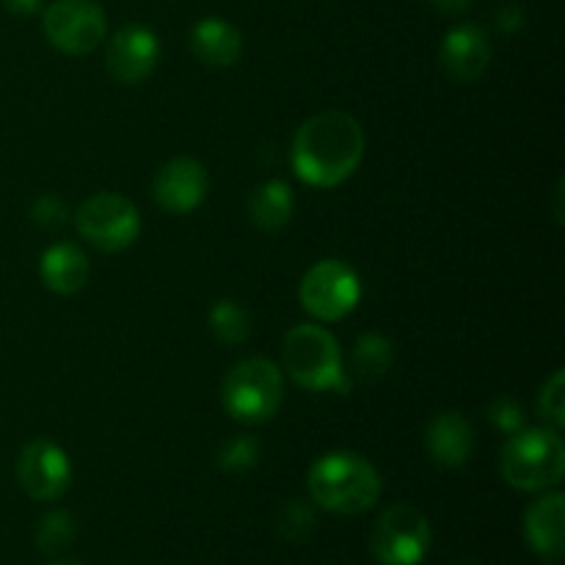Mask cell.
<instances>
[{
	"label": "cell",
	"instance_id": "8fae6325",
	"mask_svg": "<svg viewBox=\"0 0 565 565\" xmlns=\"http://www.w3.org/2000/svg\"><path fill=\"white\" fill-rule=\"evenodd\" d=\"M160 61L158 33L147 25H125L114 33L105 50V66L125 86L147 81Z\"/></svg>",
	"mask_w": 565,
	"mask_h": 565
},
{
	"label": "cell",
	"instance_id": "3957f363",
	"mask_svg": "<svg viewBox=\"0 0 565 565\" xmlns=\"http://www.w3.org/2000/svg\"><path fill=\"white\" fill-rule=\"evenodd\" d=\"M502 478L519 491H546L563 480L565 445L555 428H522L511 434L500 456Z\"/></svg>",
	"mask_w": 565,
	"mask_h": 565
},
{
	"label": "cell",
	"instance_id": "5b68a950",
	"mask_svg": "<svg viewBox=\"0 0 565 565\" xmlns=\"http://www.w3.org/2000/svg\"><path fill=\"white\" fill-rule=\"evenodd\" d=\"M221 397L230 417H235L237 423H268L279 412L281 397H285L281 370L270 359H246L226 373Z\"/></svg>",
	"mask_w": 565,
	"mask_h": 565
},
{
	"label": "cell",
	"instance_id": "30bf717a",
	"mask_svg": "<svg viewBox=\"0 0 565 565\" xmlns=\"http://www.w3.org/2000/svg\"><path fill=\"white\" fill-rule=\"evenodd\" d=\"M17 478L22 491L36 502H53L66 494L72 483V463L64 447L50 439H36L20 452Z\"/></svg>",
	"mask_w": 565,
	"mask_h": 565
},
{
	"label": "cell",
	"instance_id": "d6986e66",
	"mask_svg": "<svg viewBox=\"0 0 565 565\" xmlns=\"http://www.w3.org/2000/svg\"><path fill=\"white\" fill-rule=\"evenodd\" d=\"M392 356H395L392 340H386L384 334L359 337L356 348H353V375L362 381L381 379L392 367Z\"/></svg>",
	"mask_w": 565,
	"mask_h": 565
},
{
	"label": "cell",
	"instance_id": "7c38bea8",
	"mask_svg": "<svg viewBox=\"0 0 565 565\" xmlns=\"http://www.w3.org/2000/svg\"><path fill=\"white\" fill-rule=\"evenodd\" d=\"M207 188V169L196 158L180 154V158H171L169 163L158 169L152 182V196L158 207L166 210V213L185 215L204 202Z\"/></svg>",
	"mask_w": 565,
	"mask_h": 565
},
{
	"label": "cell",
	"instance_id": "83f0119b",
	"mask_svg": "<svg viewBox=\"0 0 565 565\" xmlns=\"http://www.w3.org/2000/svg\"><path fill=\"white\" fill-rule=\"evenodd\" d=\"M3 9L14 17H31L42 9V0H3Z\"/></svg>",
	"mask_w": 565,
	"mask_h": 565
},
{
	"label": "cell",
	"instance_id": "7402d4cb",
	"mask_svg": "<svg viewBox=\"0 0 565 565\" xmlns=\"http://www.w3.org/2000/svg\"><path fill=\"white\" fill-rule=\"evenodd\" d=\"M259 452H263V445H259L254 436H232L215 452V463H218L224 472H248L259 463Z\"/></svg>",
	"mask_w": 565,
	"mask_h": 565
},
{
	"label": "cell",
	"instance_id": "7a4b0ae2",
	"mask_svg": "<svg viewBox=\"0 0 565 565\" xmlns=\"http://www.w3.org/2000/svg\"><path fill=\"white\" fill-rule=\"evenodd\" d=\"M309 494L323 511L356 516L379 502L381 478L367 458L337 450L315 461L309 472Z\"/></svg>",
	"mask_w": 565,
	"mask_h": 565
},
{
	"label": "cell",
	"instance_id": "9c48e42d",
	"mask_svg": "<svg viewBox=\"0 0 565 565\" xmlns=\"http://www.w3.org/2000/svg\"><path fill=\"white\" fill-rule=\"evenodd\" d=\"M44 36L66 55H88L105 42L108 17L97 0H55L44 9Z\"/></svg>",
	"mask_w": 565,
	"mask_h": 565
},
{
	"label": "cell",
	"instance_id": "f1b7e54d",
	"mask_svg": "<svg viewBox=\"0 0 565 565\" xmlns=\"http://www.w3.org/2000/svg\"><path fill=\"white\" fill-rule=\"evenodd\" d=\"M425 3L441 14H463V11H469L472 0H425Z\"/></svg>",
	"mask_w": 565,
	"mask_h": 565
},
{
	"label": "cell",
	"instance_id": "e0dca14e",
	"mask_svg": "<svg viewBox=\"0 0 565 565\" xmlns=\"http://www.w3.org/2000/svg\"><path fill=\"white\" fill-rule=\"evenodd\" d=\"M39 276H42L44 287L58 296H72V292L83 290L88 281V259L72 243H55L42 254L39 263Z\"/></svg>",
	"mask_w": 565,
	"mask_h": 565
},
{
	"label": "cell",
	"instance_id": "484cf974",
	"mask_svg": "<svg viewBox=\"0 0 565 565\" xmlns=\"http://www.w3.org/2000/svg\"><path fill=\"white\" fill-rule=\"evenodd\" d=\"M66 215H70V210H66V204L55 196L36 199L31 210V218L36 221L42 230H50V232L61 230V226L66 224Z\"/></svg>",
	"mask_w": 565,
	"mask_h": 565
},
{
	"label": "cell",
	"instance_id": "ba28073f",
	"mask_svg": "<svg viewBox=\"0 0 565 565\" xmlns=\"http://www.w3.org/2000/svg\"><path fill=\"white\" fill-rule=\"evenodd\" d=\"M298 298L312 318L334 323L356 309L359 298H362V285H359L356 270L342 259H320L303 276Z\"/></svg>",
	"mask_w": 565,
	"mask_h": 565
},
{
	"label": "cell",
	"instance_id": "52a82bcc",
	"mask_svg": "<svg viewBox=\"0 0 565 565\" xmlns=\"http://www.w3.org/2000/svg\"><path fill=\"white\" fill-rule=\"evenodd\" d=\"M81 235L99 252H125L141 235L138 207L121 193H94L75 215Z\"/></svg>",
	"mask_w": 565,
	"mask_h": 565
},
{
	"label": "cell",
	"instance_id": "5bb4252c",
	"mask_svg": "<svg viewBox=\"0 0 565 565\" xmlns=\"http://www.w3.org/2000/svg\"><path fill=\"white\" fill-rule=\"evenodd\" d=\"M425 450L439 467H463L475 452V430L469 419L458 412H445L430 419L425 430Z\"/></svg>",
	"mask_w": 565,
	"mask_h": 565
},
{
	"label": "cell",
	"instance_id": "4fadbf2b",
	"mask_svg": "<svg viewBox=\"0 0 565 565\" xmlns=\"http://www.w3.org/2000/svg\"><path fill=\"white\" fill-rule=\"evenodd\" d=\"M491 39L475 22L456 25L441 42V66L456 83H472L489 70Z\"/></svg>",
	"mask_w": 565,
	"mask_h": 565
},
{
	"label": "cell",
	"instance_id": "2e32d148",
	"mask_svg": "<svg viewBox=\"0 0 565 565\" xmlns=\"http://www.w3.org/2000/svg\"><path fill=\"white\" fill-rule=\"evenodd\" d=\"M191 53L196 61L213 70H226L235 66L243 53V36L232 22L221 17H204L191 31Z\"/></svg>",
	"mask_w": 565,
	"mask_h": 565
},
{
	"label": "cell",
	"instance_id": "8992f818",
	"mask_svg": "<svg viewBox=\"0 0 565 565\" xmlns=\"http://www.w3.org/2000/svg\"><path fill=\"white\" fill-rule=\"evenodd\" d=\"M370 552L381 565H419L430 550V524L412 505H392L370 530Z\"/></svg>",
	"mask_w": 565,
	"mask_h": 565
},
{
	"label": "cell",
	"instance_id": "603a6c76",
	"mask_svg": "<svg viewBox=\"0 0 565 565\" xmlns=\"http://www.w3.org/2000/svg\"><path fill=\"white\" fill-rule=\"evenodd\" d=\"M315 524H318V519H315V511L307 505V502L292 500L276 513V533H279L285 541H290V544H301V541H307L309 535L315 533Z\"/></svg>",
	"mask_w": 565,
	"mask_h": 565
},
{
	"label": "cell",
	"instance_id": "277c9868",
	"mask_svg": "<svg viewBox=\"0 0 565 565\" xmlns=\"http://www.w3.org/2000/svg\"><path fill=\"white\" fill-rule=\"evenodd\" d=\"M281 364L298 386L309 392H340L351 390V381L342 370V353L334 337L315 323H301L285 337Z\"/></svg>",
	"mask_w": 565,
	"mask_h": 565
},
{
	"label": "cell",
	"instance_id": "4316f807",
	"mask_svg": "<svg viewBox=\"0 0 565 565\" xmlns=\"http://www.w3.org/2000/svg\"><path fill=\"white\" fill-rule=\"evenodd\" d=\"M494 20H497V28H500V31L516 33V31H522L524 22H527V14H524V9L519 3H502L500 9H497Z\"/></svg>",
	"mask_w": 565,
	"mask_h": 565
},
{
	"label": "cell",
	"instance_id": "ac0fdd59",
	"mask_svg": "<svg viewBox=\"0 0 565 565\" xmlns=\"http://www.w3.org/2000/svg\"><path fill=\"white\" fill-rule=\"evenodd\" d=\"M292 213H296V196L292 188L281 180L265 182L248 196V221L263 232L285 230Z\"/></svg>",
	"mask_w": 565,
	"mask_h": 565
},
{
	"label": "cell",
	"instance_id": "9a60e30c",
	"mask_svg": "<svg viewBox=\"0 0 565 565\" xmlns=\"http://www.w3.org/2000/svg\"><path fill=\"white\" fill-rule=\"evenodd\" d=\"M527 544L546 561H557L565 550V497L561 491L544 494L524 513Z\"/></svg>",
	"mask_w": 565,
	"mask_h": 565
},
{
	"label": "cell",
	"instance_id": "44dd1931",
	"mask_svg": "<svg viewBox=\"0 0 565 565\" xmlns=\"http://www.w3.org/2000/svg\"><path fill=\"white\" fill-rule=\"evenodd\" d=\"M33 541H36L39 552H44V555H61V552L70 550L72 541H75V522H72V516L66 511L47 513V516L39 522Z\"/></svg>",
	"mask_w": 565,
	"mask_h": 565
},
{
	"label": "cell",
	"instance_id": "cb8c5ba5",
	"mask_svg": "<svg viewBox=\"0 0 565 565\" xmlns=\"http://www.w3.org/2000/svg\"><path fill=\"white\" fill-rule=\"evenodd\" d=\"M539 412L555 430H561L565 425V373L563 370H555L552 379L541 386Z\"/></svg>",
	"mask_w": 565,
	"mask_h": 565
},
{
	"label": "cell",
	"instance_id": "ffe728a7",
	"mask_svg": "<svg viewBox=\"0 0 565 565\" xmlns=\"http://www.w3.org/2000/svg\"><path fill=\"white\" fill-rule=\"evenodd\" d=\"M210 329L226 345H243L252 334V318L237 301H218L210 309Z\"/></svg>",
	"mask_w": 565,
	"mask_h": 565
},
{
	"label": "cell",
	"instance_id": "d4e9b609",
	"mask_svg": "<svg viewBox=\"0 0 565 565\" xmlns=\"http://www.w3.org/2000/svg\"><path fill=\"white\" fill-rule=\"evenodd\" d=\"M489 419L494 423V428L511 436L524 428V406L519 401H513V397H500V401L491 403Z\"/></svg>",
	"mask_w": 565,
	"mask_h": 565
},
{
	"label": "cell",
	"instance_id": "f546056e",
	"mask_svg": "<svg viewBox=\"0 0 565 565\" xmlns=\"http://www.w3.org/2000/svg\"><path fill=\"white\" fill-rule=\"evenodd\" d=\"M53 565H77V563H53Z\"/></svg>",
	"mask_w": 565,
	"mask_h": 565
},
{
	"label": "cell",
	"instance_id": "6da1fadb",
	"mask_svg": "<svg viewBox=\"0 0 565 565\" xmlns=\"http://www.w3.org/2000/svg\"><path fill=\"white\" fill-rule=\"evenodd\" d=\"M364 158V130L345 110H323L298 127L292 169L307 185L337 188Z\"/></svg>",
	"mask_w": 565,
	"mask_h": 565
}]
</instances>
